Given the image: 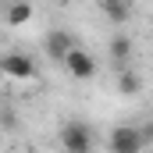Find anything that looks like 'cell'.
I'll list each match as a JSON object with an SVG mask.
<instances>
[{"label":"cell","mask_w":153,"mask_h":153,"mask_svg":"<svg viewBox=\"0 0 153 153\" xmlns=\"http://www.w3.org/2000/svg\"><path fill=\"white\" fill-rule=\"evenodd\" d=\"M100 11H103V18H111L114 25H121V22H128V18H132V7H128L125 0H103V4H100Z\"/></svg>","instance_id":"cell-6"},{"label":"cell","mask_w":153,"mask_h":153,"mask_svg":"<svg viewBox=\"0 0 153 153\" xmlns=\"http://www.w3.org/2000/svg\"><path fill=\"white\" fill-rule=\"evenodd\" d=\"M32 4H11L7 7V25H25V22H32Z\"/></svg>","instance_id":"cell-8"},{"label":"cell","mask_w":153,"mask_h":153,"mask_svg":"<svg viewBox=\"0 0 153 153\" xmlns=\"http://www.w3.org/2000/svg\"><path fill=\"white\" fill-rule=\"evenodd\" d=\"M64 153H93V128L85 121H68L57 135Z\"/></svg>","instance_id":"cell-1"},{"label":"cell","mask_w":153,"mask_h":153,"mask_svg":"<svg viewBox=\"0 0 153 153\" xmlns=\"http://www.w3.org/2000/svg\"><path fill=\"white\" fill-rule=\"evenodd\" d=\"M0 64H4V75L7 78H18V82L36 78V61L25 57V53H7V57H0Z\"/></svg>","instance_id":"cell-4"},{"label":"cell","mask_w":153,"mask_h":153,"mask_svg":"<svg viewBox=\"0 0 153 153\" xmlns=\"http://www.w3.org/2000/svg\"><path fill=\"white\" fill-rule=\"evenodd\" d=\"M143 132L135 128V125H117L114 132H111V139H107V150L111 153H143Z\"/></svg>","instance_id":"cell-2"},{"label":"cell","mask_w":153,"mask_h":153,"mask_svg":"<svg viewBox=\"0 0 153 153\" xmlns=\"http://www.w3.org/2000/svg\"><path fill=\"white\" fill-rule=\"evenodd\" d=\"M64 68H68V75L78 78V82H89V78L96 75V61H93V53H89V50H78V46L64 57Z\"/></svg>","instance_id":"cell-3"},{"label":"cell","mask_w":153,"mask_h":153,"mask_svg":"<svg viewBox=\"0 0 153 153\" xmlns=\"http://www.w3.org/2000/svg\"><path fill=\"white\" fill-rule=\"evenodd\" d=\"M0 78H4V64H0Z\"/></svg>","instance_id":"cell-10"},{"label":"cell","mask_w":153,"mask_h":153,"mask_svg":"<svg viewBox=\"0 0 153 153\" xmlns=\"http://www.w3.org/2000/svg\"><path fill=\"white\" fill-rule=\"evenodd\" d=\"M75 50V43H71V36L64 32V29H53L50 36H46V57H53V61H61L64 64V57Z\"/></svg>","instance_id":"cell-5"},{"label":"cell","mask_w":153,"mask_h":153,"mask_svg":"<svg viewBox=\"0 0 153 153\" xmlns=\"http://www.w3.org/2000/svg\"><path fill=\"white\" fill-rule=\"evenodd\" d=\"M135 89H139V75H135V71H121V75H117V93H121V96H132Z\"/></svg>","instance_id":"cell-9"},{"label":"cell","mask_w":153,"mask_h":153,"mask_svg":"<svg viewBox=\"0 0 153 153\" xmlns=\"http://www.w3.org/2000/svg\"><path fill=\"white\" fill-rule=\"evenodd\" d=\"M111 57H114V64H125V61L132 57V43H128V36L117 32V36L111 39Z\"/></svg>","instance_id":"cell-7"}]
</instances>
